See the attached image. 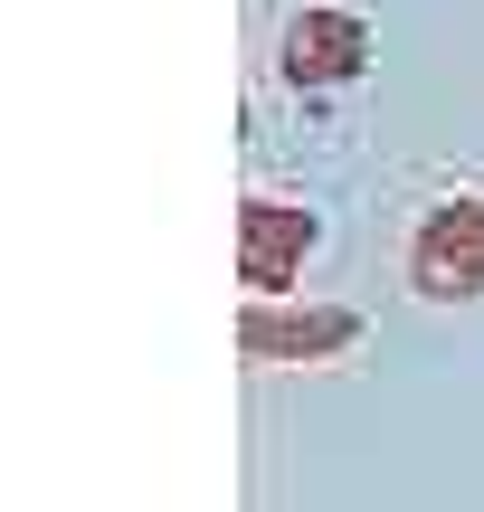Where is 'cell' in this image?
Instances as JSON below:
<instances>
[{"label":"cell","mask_w":484,"mask_h":512,"mask_svg":"<svg viewBox=\"0 0 484 512\" xmlns=\"http://www.w3.org/2000/svg\"><path fill=\"white\" fill-rule=\"evenodd\" d=\"M361 57H371V29L342 10H304L285 29V76L295 86H342V76H361Z\"/></svg>","instance_id":"6da1fadb"},{"label":"cell","mask_w":484,"mask_h":512,"mask_svg":"<svg viewBox=\"0 0 484 512\" xmlns=\"http://www.w3.org/2000/svg\"><path fill=\"white\" fill-rule=\"evenodd\" d=\"M418 285L428 294H475L484 285V209H437L418 228Z\"/></svg>","instance_id":"7a4b0ae2"},{"label":"cell","mask_w":484,"mask_h":512,"mask_svg":"<svg viewBox=\"0 0 484 512\" xmlns=\"http://www.w3.org/2000/svg\"><path fill=\"white\" fill-rule=\"evenodd\" d=\"M304 247H314V219H304V209H285V200H247V285L276 294V275L295 266Z\"/></svg>","instance_id":"3957f363"},{"label":"cell","mask_w":484,"mask_h":512,"mask_svg":"<svg viewBox=\"0 0 484 512\" xmlns=\"http://www.w3.org/2000/svg\"><path fill=\"white\" fill-rule=\"evenodd\" d=\"M276 342H285L276 323H247V351H276ZM295 342H304V351H314V342H352V313H314V323H304Z\"/></svg>","instance_id":"277c9868"}]
</instances>
